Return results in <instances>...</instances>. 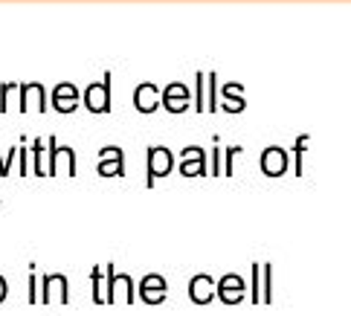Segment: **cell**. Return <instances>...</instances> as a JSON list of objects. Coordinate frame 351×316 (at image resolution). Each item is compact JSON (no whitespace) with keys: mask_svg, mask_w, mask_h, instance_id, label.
Instances as JSON below:
<instances>
[{"mask_svg":"<svg viewBox=\"0 0 351 316\" xmlns=\"http://www.w3.org/2000/svg\"><path fill=\"white\" fill-rule=\"evenodd\" d=\"M134 305V279L128 273H117L114 261L105 264V305Z\"/></svg>","mask_w":351,"mask_h":316,"instance_id":"obj_1","label":"cell"},{"mask_svg":"<svg viewBox=\"0 0 351 316\" xmlns=\"http://www.w3.org/2000/svg\"><path fill=\"white\" fill-rule=\"evenodd\" d=\"M148 177H145V186L152 189L157 177H166L171 169H174V157L166 145H152L148 148Z\"/></svg>","mask_w":351,"mask_h":316,"instance_id":"obj_2","label":"cell"},{"mask_svg":"<svg viewBox=\"0 0 351 316\" xmlns=\"http://www.w3.org/2000/svg\"><path fill=\"white\" fill-rule=\"evenodd\" d=\"M136 296H140L145 305H162V302H166V296H169V284H166V279H162V276L148 273V276H143L140 287H136Z\"/></svg>","mask_w":351,"mask_h":316,"instance_id":"obj_3","label":"cell"},{"mask_svg":"<svg viewBox=\"0 0 351 316\" xmlns=\"http://www.w3.org/2000/svg\"><path fill=\"white\" fill-rule=\"evenodd\" d=\"M41 287H44V293H41L44 305H49L53 299H58L61 305H67V302H70V282H67L64 273H47Z\"/></svg>","mask_w":351,"mask_h":316,"instance_id":"obj_4","label":"cell"},{"mask_svg":"<svg viewBox=\"0 0 351 316\" xmlns=\"http://www.w3.org/2000/svg\"><path fill=\"white\" fill-rule=\"evenodd\" d=\"M84 102H87V110L90 113H108L110 110V73L105 75V82L87 87Z\"/></svg>","mask_w":351,"mask_h":316,"instance_id":"obj_5","label":"cell"},{"mask_svg":"<svg viewBox=\"0 0 351 316\" xmlns=\"http://www.w3.org/2000/svg\"><path fill=\"white\" fill-rule=\"evenodd\" d=\"M99 174H102V177H122V174H125L122 148L105 145L102 151H99Z\"/></svg>","mask_w":351,"mask_h":316,"instance_id":"obj_6","label":"cell"},{"mask_svg":"<svg viewBox=\"0 0 351 316\" xmlns=\"http://www.w3.org/2000/svg\"><path fill=\"white\" fill-rule=\"evenodd\" d=\"M49 145V162H47V177H56L58 174V157H61V145L56 143V136H49L47 140ZM64 160H67V177H76V154H73V148L64 145Z\"/></svg>","mask_w":351,"mask_h":316,"instance_id":"obj_7","label":"cell"},{"mask_svg":"<svg viewBox=\"0 0 351 316\" xmlns=\"http://www.w3.org/2000/svg\"><path fill=\"white\" fill-rule=\"evenodd\" d=\"M215 279L212 276H206V273H200V276H195V279L189 282V299L195 302V305H209L212 299H215Z\"/></svg>","mask_w":351,"mask_h":316,"instance_id":"obj_8","label":"cell"},{"mask_svg":"<svg viewBox=\"0 0 351 316\" xmlns=\"http://www.w3.org/2000/svg\"><path fill=\"white\" fill-rule=\"evenodd\" d=\"M215 296L223 302V305H235V302L244 299V282L238 276H223V279L215 284Z\"/></svg>","mask_w":351,"mask_h":316,"instance_id":"obj_9","label":"cell"},{"mask_svg":"<svg viewBox=\"0 0 351 316\" xmlns=\"http://www.w3.org/2000/svg\"><path fill=\"white\" fill-rule=\"evenodd\" d=\"M180 174L186 177H197V174H206V157H204V148L189 145L180 157Z\"/></svg>","mask_w":351,"mask_h":316,"instance_id":"obj_10","label":"cell"},{"mask_svg":"<svg viewBox=\"0 0 351 316\" xmlns=\"http://www.w3.org/2000/svg\"><path fill=\"white\" fill-rule=\"evenodd\" d=\"M162 105H166L171 113H183L186 105H189V90H186L183 84H169L166 87V93H162Z\"/></svg>","mask_w":351,"mask_h":316,"instance_id":"obj_11","label":"cell"},{"mask_svg":"<svg viewBox=\"0 0 351 316\" xmlns=\"http://www.w3.org/2000/svg\"><path fill=\"white\" fill-rule=\"evenodd\" d=\"M56 110H61V113H73L79 108V90L73 84H61L58 90H56Z\"/></svg>","mask_w":351,"mask_h":316,"instance_id":"obj_12","label":"cell"},{"mask_svg":"<svg viewBox=\"0 0 351 316\" xmlns=\"http://www.w3.org/2000/svg\"><path fill=\"white\" fill-rule=\"evenodd\" d=\"M285 151L282 148H267L265 151V157H261V169H265V174H270V177H279L282 171H285Z\"/></svg>","mask_w":351,"mask_h":316,"instance_id":"obj_13","label":"cell"},{"mask_svg":"<svg viewBox=\"0 0 351 316\" xmlns=\"http://www.w3.org/2000/svg\"><path fill=\"white\" fill-rule=\"evenodd\" d=\"M136 110L140 113H152L157 110V87L143 82L140 87H136Z\"/></svg>","mask_w":351,"mask_h":316,"instance_id":"obj_14","label":"cell"},{"mask_svg":"<svg viewBox=\"0 0 351 316\" xmlns=\"http://www.w3.org/2000/svg\"><path fill=\"white\" fill-rule=\"evenodd\" d=\"M102 276H105V267H93V273H90V282H93V302H96V305H105V287H102Z\"/></svg>","mask_w":351,"mask_h":316,"instance_id":"obj_15","label":"cell"},{"mask_svg":"<svg viewBox=\"0 0 351 316\" xmlns=\"http://www.w3.org/2000/svg\"><path fill=\"white\" fill-rule=\"evenodd\" d=\"M32 154H35V174H38V177L44 174V177H47V169L41 166V157H44V143H41V140L32 143Z\"/></svg>","mask_w":351,"mask_h":316,"instance_id":"obj_16","label":"cell"},{"mask_svg":"<svg viewBox=\"0 0 351 316\" xmlns=\"http://www.w3.org/2000/svg\"><path fill=\"white\" fill-rule=\"evenodd\" d=\"M29 305H38V279H35V264H29Z\"/></svg>","mask_w":351,"mask_h":316,"instance_id":"obj_17","label":"cell"},{"mask_svg":"<svg viewBox=\"0 0 351 316\" xmlns=\"http://www.w3.org/2000/svg\"><path fill=\"white\" fill-rule=\"evenodd\" d=\"M197 110L204 113V73H197Z\"/></svg>","mask_w":351,"mask_h":316,"instance_id":"obj_18","label":"cell"},{"mask_svg":"<svg viewBox=\"0 0 351 316\" xmlns=\"http://www.w3.org/2000/svg\"><path fill=\"white\" fill-rule=\"evenodd\" d=\"M3 302H6V279L0 276V305H3Z\"/></svg>","mask_w":351,"mask_h":316,"instance_id":"obj_19","label":"cell"}]
</instances>
